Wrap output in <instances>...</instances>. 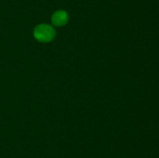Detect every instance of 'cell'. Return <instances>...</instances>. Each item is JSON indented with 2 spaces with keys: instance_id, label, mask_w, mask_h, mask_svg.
I'll use <instances>...</instances> for the list:
<instances>
[{
  "instance_id": "obj_1",
  "label": "cell",
  "mask_w": 159,
  "mask_h": 158,
  "mask_svg": "<svg viewBox=\"0 0 159 158\" xmlns=\"http://www.w3.org/2000/svg\"><path fill=\"white\" fill-rule=\"evenodd\" d=\"M55 36L54 29L47 24H40L34 29V37L40 42H49Z\"/></svg>"
},
{
  "instance_id": "obj_2",
  "label": "cell",
  "mask_w": 159,
  "mask_h": 158,
  "mask_svg": "<svg viewBox=\"0 0 159 158\" xmlns=\"http://www.w3.org/2000/svg\"><path fill=\"white\" fill-rule=\"evenodd\" d=\"M68 15L65 11L58 10L56 11L52 15L51 21L53 24L56 26H61L68 22Z\"/></svg>"
}]
</instances>
